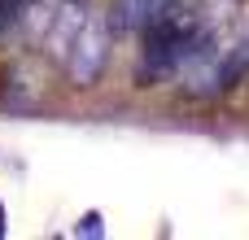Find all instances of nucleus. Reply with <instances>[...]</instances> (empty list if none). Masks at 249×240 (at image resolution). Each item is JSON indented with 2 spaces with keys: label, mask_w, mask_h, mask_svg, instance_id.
<instances>
[{
  "label": "nucleus",
  "mask_w": 249,
  "mask_h": 240,
  "mask_svg": "<svg viewBox=\"0 0 249 240\" xmlns=\"http://www.w3.org/2000/svg\"><path fill=\"white\" fill-rule=\"evenodd\" d=\"M175 0H114L109 4V31L114 35H144Z\"/></svg>",
  "instance_id": "3"
},
{
  "label": "nucleus",
  "mask_w": 249,
  "mask_h": 240,
  "mask_svg": "<svg viewBox=\"0 0 249 240\" xmlns=\"http://www.w3.org/2000/svg\"><path fill=\"white\" fill-rule=\"evenodd\" d=\"M74 236H105V227H101V214H88V219L74 227Z\"/></svg>",
  "instance_id": "6"
},
{
  "label": "nucleus",
  "mask_w": 249,
  "mask_h": 240,
  "mask_svg": "<svg viewBox=\"0 0 249 240\" xmlns=\"http://www.w3.org/2000/svg\"><path fill=\"white\" fill-rule=\"evenodd\" d=\"M109 39H114L109 17H101V13L88 9L83 26L74 31L66 57H61V70H66V79H70L74 87H92V83L105 74V66H109Z\"/></svg>",
  "instance_id": "2"
},
{
  "label": "nucleus",
  "mask_w": 249,
  "mask_h": 240,
  "mask_svg": "<svg viewBox=\"0 0 249 240\" xmlns=\"http://www.w3.org/2000/svg\"><path fill=\"white\" fill-rule=\"evenodd\" d=\"M197 44H201V31L193 26L188 13H179V9L171 4V9L144 31V52H140V70H136V79L149 87V83H158V79L179 74V66L193 57Z\"/></svg>",
  "instance_id": "1"
},
{
  "label": "nucleus",
  "mask_w": 249,
  "mask_h": 240,
  "mask_svg": "<svg viewBox=\"0 0 249 240\" xmlns=\"http://www.w3.org/2000/svg\"><path fill=\"white\" fill-rule=\"evenodd\" d=\"M0 236H4V210H0Z\"/></svg>",
  "instance_id": "7"
},
{
  "label": "nucleus",
  "mask_w": 249,
  "mask_h": 240,
  "mask_svg": "<svg viewBox=\"0 0 249 240\" xmlns=\"http://www.w3.org/2000/svg\"><path fill=\"white\" fill-rule=\"evenodd\" d=\"M245 70H249V39H241L223 52V92H232L245 79Z\"/></svg>",
  "instance_id": "4"
},
{
  "label": "nucleus",
  "mask_w": 249,
  "mask_h": 240,
  "mask_svg": "<svg viewBox=\"0 0 249 240\" xmlns=\"http://www.w3.org/2000/svg\"><path fill=\"white\" fill-rule=\"evenodd\" d=\"M22 17V0H0V39L9 35V26Z\"/></svg>",
  "instance_id": "5"
}]
</instances>
